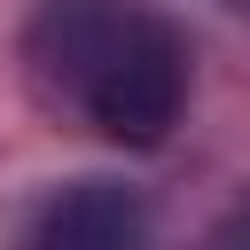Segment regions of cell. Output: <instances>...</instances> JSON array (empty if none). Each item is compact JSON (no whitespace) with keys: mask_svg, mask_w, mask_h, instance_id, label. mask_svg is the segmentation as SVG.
<instances>
[{"mask_svg":"<svg viewBox=\"0 0 250 250\" xmlns=\"http://www.w3.org/2000/svg\"><path fill=\"white\" fill-rule=\"evenodd\" d=\"M23 70L47 109L94 125L102 141L156 148L188 102V31L156 0H39Z\"/></svg>","mask_w":250,"mask_h":250,"instance_id":"cell-1","label":"cell"},{"mask_svg":"<svg viewBox=\"0 0 250 250\" xmlns=\"http://www.w3.org/2000/svg\"><path fill=\"white\" fill-rule=\"evenodd\" d=\"M23 250H148V203L125 180L47 188L23 219Z\"/></svg>","mask_w":250,"mask_h":250,"instance_id":"cell-2","label":"cell"},{"mask_svg":"<svg viewBox=\"0 0 250 250\" xmlns=\"http://www.w3.org/2000/svg\"><path fill=\"white\" fill-rule=\"evenodd\" d=\"M211 250H250V211H242V219H227V227L211 234Z\"/></svg>","mask_w":250,"mask_h":250,"instance_id":"cell-3","label":"cell"}]
</instances>
